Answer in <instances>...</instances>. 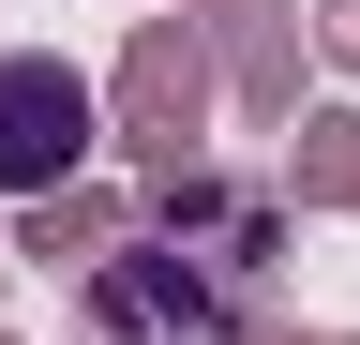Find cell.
I'll list each match as a JSON object with an SVG mask.
<instances>
[{
    "mask_svg": "<svg viewBox=\"0 0 360 345\" xmlns=\"http://www.w3.org/2000/svg\"><path fill=\"white\" fill-rule=\"evenodd\" d=\"M150 226L165 240H120L90 271V345H225L270 285V210L240 181H210V165H165Z\"/></svg>",
    "mask_w": 360,
    "mask_h": 345,
    "instance_id": "obj_1",
    "label": "cell"
},
{
    "mask_svg": "<svg viewBox=\"0 0 360 345\" xmlns=\"http://www.w3.org/2000/svg\"><path fill=\"white\" fill-rule=\"evenodd\" d=\"M90 165V75L60 46H15L0 60V195H60Z\"/></svg>",
    "mask_w": 360,
    "mask_h": 345,
    "instance_id": "obj_2",
    "label": "cell"
},
{
    "mask_svg": "<svg viewBox=\"0 0 360 345\" xmlns=\"http://www.w3.org/2000/svg\"><path fill=\"white\" fill-rule=\"evenodd\" d=\"M195 30H135V60H120V150H150V165H180V136H195Z\"/></svg>",
    "mask_w": 360,
    "mask_h": 345,
    "instance_id": "obj_3",
    "label": "cell"
},
{
    "mask_svg": "<svg viewBox=\"0 0 360 345\" xmlns=\"http://www.w3.org/2000/svg\"><path fill=\"white\" fill-rule=\"evenodd\" d=\"M15 255H45V271H60V255H90V271H105V255H120V210H105V195H30Z\"/></svg>",
    "mask_w": 360,
    "mask_h": 345,
    "instance_id": "obj_4",
    "label": "cell"
},
{
    "mask_svg": "<svg viewBox=\"0 0 360 345\" xmlns=\"http://www.w3.org/2000/svg\"><path fill=\"white\" fill-rule=\"evenodd\" d=\"M300 195H360V120H300Z\"/></svg>",
    "mask_w": 360,
    "mask_h": 345,
    "instance_id": "obj_5",
    "label": "cell"
},
{
    "mask_svg": "<svg viewBox=\"0 0 360 345\" xmlns=\"http://www.w3.org/2000/svg\"><path fill=\"white\" fill-rule=\"evenodd\" d=\"M330 60H345V75H360V0H330Z\"/></svg>",
    "mask_w": 360,
    "mask_h": 345,
    "instance_id": "obj_6",
    "label": "cell"
}]
</instances>
